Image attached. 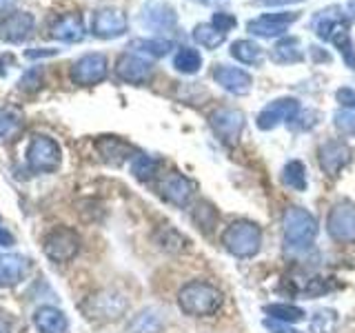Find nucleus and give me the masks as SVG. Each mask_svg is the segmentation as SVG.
Instances as JSON below:
<instances>
[{
	"instance_id": "42",
	"label": "nucleus",
	"mask_w": 355,
	"mask_h": 333,
	"mask_svg": "<svg viewBox=\"0 0 355 333\" xmlns=\"http://www.w3.org/2000/svg\"><path fill=\"white\" fill-rule=\"evenodd\" d=\"M58 49H27V58H47V56H55Z\"/></svg>"
},
{
	"instance_id": "32",
	"label": "nucleus",
	"mask_w": 355,
	"mask_h": 333,
	"mask_svg": "<svg viewBox=\"0 0 355 333\" xmlns=\"http://www.w3.org/2000/svg\"><path fill=\"white\" fill-rule=\"evenodd\" d=\"M331 42L338 47V51H340V56H342V60L347 62L349 69H353V71H355V47H353V40H351L349 27L338 29L336 33H333Z\"/></svg>"
},
{
	"instance_id": "8",
	"label": "nucleus",
	"mask_w": 355,
	"mask_h": 333,
	"mask_svg": "<svg viewBox=\"0 0 355 333\" xmlns=\"http://www.w3.org/2000/svg\"><path fill=\"white\" fill-rule=\"evenodd\" d=\"M107 74H109V60L100 51L85 53L71 65V80L80 87H92L103 83Z\"/></svg>"
},
{
	"instance_id": "14",
	"label": "nucleus",
	"mask_w": 355,
	"mask_h": 333,
	"mask_svg": "<svg viewBox=\"0 0 355 333\" xmlns=\"http://www.w3.org/2000/svg\"><path fill=\"white\" fill-rule=\"evenodd\" d=\"M151 74H153V65L138 53H125L116 62V76L122 83L144 85L151 78Z\"/></svg>"
},
{
	"instance_id": "27",
	"label": "nucleus",
	"mask_w": 355,
	"mask_h": 333,
	"mask_svg": "<svg viewBox=\"0 0 355 333\" xmlns=\"http://www.w3.org/2000/svg\"><path fill=\"white\" fill-rule=\"evenodd\" d=\"M173 67H175V71L187 74V76L198 74L202 69V56L193 47H180L173 56Z\"/></svg>"
},
{
	"instance_id": "35",
	"label": "nucleus",
	"mask_w": 355,
	"mask_h": 333,
	"mask_svg": "<svg viewBox=\"0 0 355 333\" xmlns=\"http://www.w3.org/2000/svg\"><path fill=\"white\" fill-rule=\"evenodd\" d=\"M20 129V118L18 114L9 109H0V140L11 138Z\"/></svg>"
},
{
	"instance_id": "15",
	"label": "nucleus",
	"mask_w": 355,
	"mask_h": 333,
	"mask_svg": "<svg viewBox=\"0 0 355 333\" xmlns=\"http://www.w3.org/2000/svg\"><path fill=\"white\" fill-rule=\"evenodd\" d=\"M33 27H36V18L31 14H27V11H14V14L0 20V40L9 44H20L31 36Z\"/></svg>"
},
{
	"instance_id": "33",
	"label": "nucleus",
	"mask_w": 355,
	"mask_h": 333,
	"mask_svg": "<svg viewBox=\"0 0 355 333\" xmlns=\"http://www.w3.org/2000/svg\"><path fill=\"white\" fill-rule=\"evenodd\" d=\"M131 47L140 51V53H147L151 56V58H162V56H166L171 51L173 42L171 40H164V38H144V40H133Z\"/></svg>"
},
{
	"instance_id": "20",
	"label": "nucleus",
	"mask_w": 355,
	"mask_h": 333,
	"mask_svg": "<svg viewBox=\"0 0 355 333\" xmlns=\"http://www.w3.org/2000/svg\"><path fill=\"white\" fill-rule=\"evenodd\" d=\"M175 9L166 3H158V0H151V3L144 5L142 9V22L151 29H171L175 25Z\"/></svg>"
},
{
	"instance_id": "37",
	"label": "nucleus",
	"mask_w": 355,
	"mask_h": 333,
	"mask_svg": "<svg viewBox=\"0 0 355 333\" xmlns=\"http://www.w3.org/2000/svg\"><path fill=\"white\" fill-rule=\"evenodd\" d=\"M329 291H333V287L329 284L327 278H311L304 287L306 298H320L322 293H329Z\"/></svg>"
},
{
	"instance_id": "13",
	"label": "nucleus",
	"mask_w": 355,
	"mask_h": 333,
	"mask_svg": "<svg viewBox=\"0 0 355 333\" xmlns=\"http://www.w3.org/2000/svg\"><path fill=\"white\" fill-rule=\"evenodd\" d=\"M129 27L125 11L114 9V7H107V9H98L94 18H92V33L96 38H103V40H114L125 36V31Z\"/></svg>"
},
{
	"instance_id": "24",
	"label": "nucleus",
	"mask_w": 355,
	"mask_h": 333,
	"mask_svg": "<svg viewBox=\"0 0 355 333\" xmlns=\"http://www.w3.org/2000/svg\"><path fill=\"white\" fill-rule=\"evenodd\" d=\"M271 58L277 65H295V62H302L304 60V51H302V44H300V38L288 36V38L277 40V44L271 49Z\"/></svg>"
},
{
	"instance_id": "34",
	"label": "nucleus",
	"mask_w": 355,
	"mask_h": 333,
	"mask_svg": "<svg viewBox=\"0 0 355 333\" xmlns=\"http://www.w3.org/2000/svg\"><path fill=\"white\" fill-rule=\"evenodd\" d=\"M333 125L342 133V136H355V111L340 109L333 114Z\"/></svg>"
},
{
	"instance_id": "21",
	"label": "nucleus",
	"mask_w": 355,
	"mask_h": 333,
	"mask_svg": "<svg viewBox=\"0 0 355 333\" xmlns=\"http://www.w3.org/2000/svg\"><path fill=\"white\" fill-rule=\"evenodd\" d=\"M33 325L40 333H67L69 331V320L55 307H40L33 314Z\"/></svg>"
},
{
	"instance_id": "26",
	"label": "nucleus",
	"mask_w": 355,
	"mask_h": 333,
	"mask_svg": "<svg viewBox=\"0 0 355 333\" xmlns=\"http://www.w3.org/2000/svg\"><path fill=\"white\" fill-rule=\"evenodd\" d=\"M282 182L293 189V191H306L309 178H306V166L302 160H288L282 169Z\"/></svg>"
},
{
	"instance_id": "10",
	"label": "nucleus",
	"mask_w": 355,
	"mask_h": 333,
	"mask_svg": "<svg viewBox=\"0 0 355 333\" xmlns=\"http://www.w3.org/2000/svg\"><path fill=\"white\" fill-rule=\"evenodd\" d=\"M78 251H80V238H78L76 231L67 229V227L51 231L47 240H44V253H47V258L51 262L64 264V262L73 260Z\"/></svg>"
},
{
	"instance_id": "1",
	"label": "nucleus",
	"mask_w": 355,
	"mask_h": 333,
	"mask_svg": "<svg viewBox=\"0 0 355 333\" xmlns=\"http://www.w3.org/2000/svg\"><path fill=\"white\" fill-rule=\"evenodd\" d=\"M222 302H225V296H222L220 289L214 282L200 280V278L189 280L178 291V309L189 318L216 316L222 309Z\"/></svg>"
},
{
	"instance_id": "36",
	"label": "nucleus",
	"mask_w": 355,
	"mask_h": 333,
	"mask_svg": "<svg viewBox=\"0 0 355 333\" xmlns=\"http://www.w3.org/2000/svg\"><path fill=\"white\" fill-rule=\"evenodd\" d=\"M162 238H160V247L166 249V251H182L184 244H187V238L182 233H178L173 227H164L162 231Z\"/></svg>"
},
{
	"instance_id": "7",
	"label": "nucleus",
	"mask_w": 355,
	"mask_h": 333,
	"mask_svg": "<svg viewBox=\"0 0 355 333\" xmlns=\"http://www.w3.org/2000/svg\"><path fill=\"white\" fill-rule=\"evenodd\" d=\"M300 109H302V105H300L297 98H288V96L275 98L273 103H269L258 114L255 125L262 131H271L275 127H280L282 122H293L300 116Z\"/></svg>"
},
{
	"instance_id": "2",
	"label": "nucleus",
	"mask_w": 355,
	"mask_h": 333,
	"mask_svg": "<svg viewBox=\"0 0 355 333\" xmlns=\"http://www.w3.org/2000/svg\"><path fill=\"white\" fill-rule=\"evenodd\" d=\"M220 244L225 247L233 258L249 260L255 258L262 249V229L258 222L251 220H236L225 227L220 233Z\"/></svg>"
},
{
	"instance_id": "40",
	"label": "nucleus",
	"mask_w": 355,
	"mask_h": 333,
	"mask_svg": "<svg viewBox=\"0 0 355 333\" xmlns=\"http://www.w3.org/2000/svg\"><path fill=\"white\" fill-rule=\"evenodd\" d=\"M336 100L342 105V109H351L355 111V89L351 87H342L336 92Z\"/></svg>"
},
{
	"instance_id": "4",
	"label": "nucleus",
	"mask_w": 355,
	"mask_h": 333,
	"mask_svg": "<svg viewBox=\"0 0 355 333\" xmlns=\"http://www.w3.org/2000/svg\"><path fill=\"white\" fill-rule=\"evenodd\" d=\"M327 233L333 242L353 244L355 242V205L351 200H340L327 214Z\"/></svg>"
},
{
	"instance_id": "22",
	"label": "nucleus",
	"mask_w": 355,
	"mask_h": 333,
	"mask_svg": "<svg viewBox=\"0 0 355 333\" xmlns=\"http://www.w3.org/2000/svg\"><path fill=\"white\" fill-rule=\"evenodd\" d=\"M29 273V260L22 255H0V287H11L25 280Z\"/></svg>"
},
{
	"instance_id": "31",
	"label": "nucleus",
	"mask_w": 355,
	"mask_h": 333,
	"mask_svg": "<svg viewBox=\"0 0 355 333\" xmlns=\"http://www.w3.org/2000/svg\"><path fill=\"white\" fill-rule=\"evenodd\" d=\"M193 40L205 49H218L227 40V33L218 31L211 22H202V25H198L193 29Z\"/></svg>"
},
{
	"instance_id": "3",
	"label": "nucleus",
	"mask_w": 355,
	"mask_h": 333,
	"mask_svg": "<svg viewBox=\"0 0 355 333\" xmlns=\"http://www.w3.org/2000/svg\"><path fill=\"white\" fill-rule=\"evenodd\" d=\"M320 233L318 218L304 207H288L282 216V238L286 249H309Z\"/></svg>"
},
{
	"instance_id": "44",
	"label": "nucleus",
	"mask_w": 355,
	"mask_h": 333,
	"mask_svg": "<svg viewBox=\"0 0 355 333\" xmlns=\"http://www.w3.org/2000/svg\"><path fill=\"white\" fill-rule=\"evenodd\" d=\"M11 244H14V236L5 227H0V247H11Z\"/></svg>"
},
{
	"instance_id": "6",
	"label": "nucleus",
	"mask_w": 355,
	"mask_h": 333,
	"mask_svg": "<svg viewBox=\"0 0 355 333\" xmlns=\"http://www.w3.org/2000/svg\"><path fill=\"white\" fill-rule=\"evenodd\" d=\"M209 125L214 129V133L218 136V140L227 147H233L240 140V133L247 125L244 120V114L240 109H231V107H222L218 111H214L209 118Z\"/></svg>"
},
{
	"instance_id": "19",
	"label": "nucleus",
	"mask_w": 355,
	"mask_h": 333,
	"mask_svg": "<svg viewBox=\"0 0 355 333\" xmlns=\"http://www.w3.org/2000/svg\"><path fill=\"white\" fill-rule=\"evenodd\" d=\"M85 22L80 14H64L55 18L49 27V36L60 42H80L85 38Z\"/></svg>"
},
{
	"instance_id": "28",
	"label": "nucleus",
	"mask_w": 355,
	"mask_h": 333,
	"mask_svg": "<svg viewBox=\"0 0 355 333\" xmlns=\"http://www.w3.org/2000/svg\"><path fill=\"white\" fill-rule=\"evenodd\" d=\"M340 327V316L336 309H318L309 320L311 333H336Z\"/></svg>"
},
{
	"instance_id": "30",
	"label": "nucleus",
	"mask_w": 355,
	"mask_h": 333,
	"mask_svg": "<svg viewBox=\"0 0 355 333\" xmlns=\"http://www.w3.org/2000/svg\"><path fill=\"white\" fill-rule=\"evenodd\" d=\"M160 171V160L153 158V155H147V153H138L133 155L131 160V173L138 178V180L147 182L151 178H155V173Z\"/></svg>"
},
{
	"instance_id": "11",
	"label": "nucleus",
	"mask_w": 355,
	"mask_h": 333,
	"mask_svg": "<svg viewBox=\"0 0 355 333\" xmlns=\"http://www.w3.org/2000/svg\"><path fill=\"white\" fill-rule=\"evenodd\" d=\"M353 160V149L344 140H324L318 149L320 169L329 178H338L344 166Z\"/></svg>"
},
{
	"instance_id": "45",
	"label": "nucleus",
	"mask_w": 355,
	"mask_h": 333,
	"mask_svg": "<svg viewBox=\"0 0 355 333\" xmlns=\"http://www.w3.org/2000/svg\"><path fill=\"white\" fill-rule=\"evenodd\" d=\"M344 14H347L349 20L355 18V0H349V5H347V9H344Z\"/></svg>"
},
{
	"instance_id": "16",
	"label": "nucleus",
	"mask_w": 355,
	"mask_h": 333,
	"mask_svg": "<svg viewBox=\"0 0 355 333\" xmlns=\"http://www.w3.org/2000/svg\"><path fill=\"white\" fill-rule=\"evenodd\" d=\"M127 311V298L116 291H105L94 298H89L87 302V314L92 318H107L116 320Z\"/></svg>"
},
{
	"instance_id": "25",
	"label": "nucleus",
	"mask_w": 355,
	"mask_h": 333,
	"mask_svg": "<svg viewBox=\"0 0 355 333\" xmlns=\"http://www.w3.org/2000/svg\"><path fill=\"white\" fill-rule=\"evenodd\" d=\"M264 314L275 322H282V325H297V322L306 320V311L302 307H295V305H288V302L266 305Z\"/></svg>"
},
{
	"instance_id": "17",
	"label": "nucleus",
	"mask_w": 355,
	"mask_h": 333,
	"mask_svg": "<svg viewBox=\"0 0 355 333\" xmlns=\"http://www.w3.org/2000/svg\"><path fill=\"white\" fill-rule=\"evenodd\" d=\"M216 83L225 89V92L233 96H247L253 87V78L249 71L240 69V67H227V65H218L214 71Z\"/></svg>"
},
{
	"instance_id": "43",
	"label": "nucleus",
	"mask_w": 355,
	"mask_h": 333,
	"mask_svg": "<svg viewBox=\"0 0 355 333\" xmlns=\"http://www.w3.org/2000/svg\"><path fill=\"white\" fill-rule=\"evenodd\" d=\"M309 53L313 56V60H315V62H331L329 51H322L320 47H309Z\"/></svg>"
},
{
	"instance_id": "12",
	"label": "nucleus",
	"mask_w": 355,
	"mask_h": 333,
	"mask_svg": "<svg viewBox=\"0 0 355 333\" xmlns=\"http://www.w3.org/2000/svg\"><path fill=\"white\" fill-rule=\"evenodd\" d=\"M300 18V11H277V14H264L247 22V31L258 38H280L286 29Z\"/></svg>"
},
{
	"instance_id": "39",
	"label": "nucleus",
	"mask_w": 355,
	"mask_h": 333,
	"mask_svg": "<svg viewBox=\"0 0 355 333\" xmlns=\"http://www.w3.org/2000/svg\"><path fill=\"white\" fill-rule=\"evenodd\" d=\"M42 83V69H29L25 76L20 78V89H27V92H33V89H38Z\"/></svg>"
},
{
	"instance_id": "46",
	"label": "nucleus",
	"mask_w": 355,
	"mask_h": 333,
	"mask_svg": "<svg viewBox=\"0 0 355 333\" xmlns=\"http://www.w3.org/2000/svg\"><path fill=\"white\" fill-rule=\"evenodd\" d=\"M9 5H14V0H0V9H7Z\"/></svg>"
},
{
	"instance_id": "23",
	"label": "nucleus",
	"mask_w": 355,
	"mask_h": 333,
	"mask_svg": "<svg viewBox=\"0 0 355 333\" xmlns=\"http://www.w3.org/2000/svg\"><path fill=\"white\" fill-rule=\"evenodd\" d=\"M96 149L98 153L103 155V158L111 164H120V162H125L127 158H131V144H127L125 140H120V138H114V136H105V138H100L96 142Z\"/></svg>"
},
{
	"instance_id": "18",
	"label": "nucleus",
	"mask_w": 355,
	"mask_h": 333,
	"mask_svg": "<svg viewBox=\"0 0 355 333\" xmlns=\"http://www.w3.org/2000/svg\"><path fill=\"white\" fill-rule=\"evenodd\" d=\"M311 27H313L315 36L320 40H331L333 33H336L338 29L349 27V18L342 11V7L333 5V7L322 9L320 14H315V18L311 20Z\"/></svg>"
},
{
	"instance_id": "41",
	"label": "nucleus",
	"mask_w": 355,
	"mask_h": 333,
	"mask_svg": "<svg viewBox=\"0 0 355 333\" xmlns=\"http://www.w3.org/2000/svg\"><path fill=\"white\" fill-rule=\"evenodd\" d=\"M295 3H302V0H255V5L260 7H286Z\"/></svg>"
},
{
	"instance_id": "38",
	"label": "nucleus",
	"mask_w": 355,
	"mask_h": 333,
	"mask_svg": "<svg viewBox=\"0 0 355 333\" xmlns=\"http://www.w3.org/2000/svg\"><path fill=\"white\" fill-rule=\"evenodd\" d=\"M211 25H214L218 31L227 33V31H231L233 27L238 25V18L227 14V11H218V14H214V18H211Z\"/></svg>"
},
{
	"instance_id": "29",
	"label": "nucleus",
	"mask_w": 355,
	"mask_h": 333,
	"mask_svg": "<svg viewBox=\"0 0 355 333\" xmlns=\"http://www.w3.org/2000/svg\"><path fill=\"white\" fill-rule=\"evenodd\" d=\"M229 53L242 65H258L262 60V47L253 40H236L231 44Z\"/></svg>"
},
{
	"instance_id": "5",
	"label": "nucleus",
	"mask_w": 355,
	"mask_h": 333,
	"mask_svg": "<svg viewBox=\"0 0 355 333\" xmlns=\"http://www.w3.org/2000/svg\"><path fill=\"white\" fill-rule=\"evenodd\" d=\"M60 147L49 136H33L27 147V162L38 173H53L60 166Z\"/></svg>"
},
{
	"instance_id": "9",
	"label": "nucleus",
	"mask_w": 355,
	"mask_h": 333,
	"mask_svg": "<svg viewBox=\"0 0 355 333\" xmlns=\"http://www.w3.org/2000/svg\"><path fill=\"white\" fill-rule=\"evenodd\" d=\"M160 196L164 203H169L178 209H184L191 205V200L196 196V182L191 178H187L180 171H169L160 180Z\"/></svg>"
}]
</instances>
